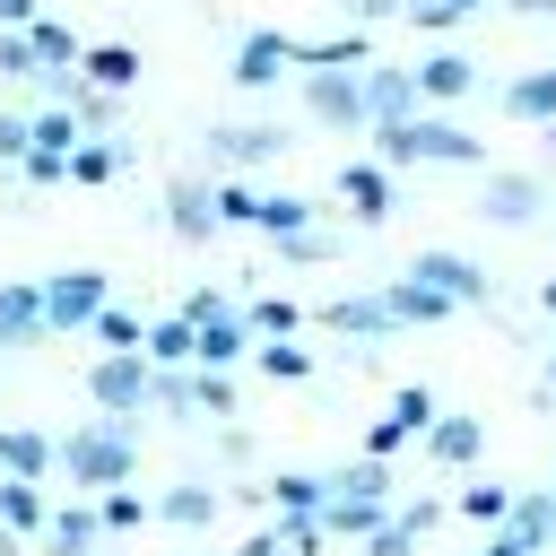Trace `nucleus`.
<instances>
[{"mask_svg": "<svg viewBox=\"0 0 556 556\" xmlns=\"http://www.w3.org/2000/svg\"><path fill=\"white\" fill-rule=\"evenodd\" d=\"M408 547H417V530H400V521H382V530L365 539V556H408Z\"/></svg>", "mask_w": 556, "mask_h": 556, "instance_id": "obj_46", "label": "nucleus"}, {"mask_svg": "<svg viewBox=\"0 0 556 556\" xmlns=\"http://www.w3.org/2000/svg\"><path fill=\"white\" fill-rule=\"evenodd\" d=\"M269 495H278V513H313V521H321V504H330V478H304V469H287V478H269Z\"/></svg>", "mask_w": 556, "mask_h": 556, "instance_id": "obj_30", "label": "nucleus"}, {"mask_svg": "<svg viewBox=\"0 0 556 556\" xmlns=\"http://www.w3.org/2000/svg\"><path fill=\"white\" fill-rule=\"evenodd\" d=\"M35 17H43V9H35V0H0V35H26V26H35Z\"/></svg>", "mask_w": 556, "mask_h": 556, "instance_id": "obj_49", "label": "nucleus"}, {"mask_svg": "<svg viewBox=\"0 0 556 556\" xmlns=\"http://www.w3.org/2000/svg\"><path fill=\"white\" fill-rule=\"evenodd\" d=\"M486 556H530V547H521V539H513V530H504V539H495V547H486Z\"/></svg>", "mask_w": 556, "mask_h": 556, "instance_id": "obj_52", "label": "nucleus"}, {"mask_svg": "<svg viewBox=\"0 0 556 556\" xmlns=\"http://www.w3.org/2000/svg\"><path fill=\"white\" fill-rule=\"evenodd\" d=\"M78 78H87V87H104V96H122V87L139 78V52H130V43H87Z\"/></svg>", "mask_w": 556, "mask_h": 556, "instance_id": "obj_19", "label": "nucleus"}, {"mask_svg": "<svg viewBox=\"0 0 556 556\" xmlns=\"http://www.w3.org/2000/svg\"><path fill=\"white\" fill-rule=\"evenodd\" d=\"M96 339H104V356H139V348H148L139 313H122V304H104V313H96Z\"/></svg>", "mask_w": 556, "mask_h": 556, "instance_id": "obj_31", "label": "nucleus"}, {"mask_svg": "<svg viewBox=\"0 0 556 556\" xmlns=\"http://www.w3.org/2000/svg\"><path fill=\"white\" fill-rule=\"evenodd\" d=\"M278 70H295V35H278V26H252V35H235V87H269Z\"/></svg>", "mask_w": 556, "mask_h": 556, "instance_id": "obj_7", "label": "nucleus"}, {"mask_svg": "<svg viewBox=\"0 0 556 556\" xmlns=\"http://www.w3.org/2000/svg\"><path fill=\"white\" fill-rule=\"evenodd\" d=\"M243 348H252V321H243V313H226V321H208V330H200V365H208V374H226Z\"/></svg>", "mask_w": 556, "mask_h": 556, "instance_id": "obj_25", "label": "nucleus"}, {"mask_svg": "<svg viewBox=\"0 0 556 556\" xmlns=\"http://www.w3.org/2000/svg\"><path fill=\"white\" fill-rule=\"evenodd\" d=\"M339 9H348V26H356V35H374V26H382L391 9H408V0H339Z\"/></svg>", "mask_w": 556, "mask_h": 556, "instance_id": "obj_43", "label": "nucleus"}, {"mask_svg": "<svg viewBox=\"0 0 556 556\" xmlns=\"http://www.w3.org/2000/svg\"><path fill=\"white\" fill-rule=\"evenodd\" d=\"M156 513H165V521H174V530H200V521H208V513H217V495H208V486H174V495H165V504H156Z\"/></svg>", "mask_w": 556, "mask_h": 556, "instance_id": "obj_33", "label": "nucleus"}, {"mask_svg": "<svg viewBox=\"0 0 556 556\" xmlns=\"http://www.w3.org/2000/svg\"><path fill=\"white\" fill-rule=\"evenodd\" d=\"M96 530H104V513H96V504H70V513H52L43 547H52V556H96Z\"/></svg>", "mask_w": 556, "mask_h": 556, "instance_id": "obj_22", "label": "nucleus"}, {"mask_svg": "<svg viewBox=\"0 0 556 556\" xmlns=\"http://www.w3.org/2000/svg\"><path fill=\"white\" fill-rule=\"evenodd\" d=\"M408 9H426V0H408Z\"/></svg>", "mask_w": 556, "mask_h": 556, "instance_id": "obj_59", "label": "nucleus"}, {"mask_svg": "<svg viewBox=\"0 0 556 556\" xmlns=\"http://www.w3.org/2000/svg\"><path fill=\"white\" fill-rule=\"evenodd\" d=\"M408 278H417V287H434V295H452V304H486V269H478V261H460V252H417V261H408Z\"/></svg>", "mask_w": 556, "mask_h": 556, "instance_id": "obj_9", "label": "nucleus"}, {"mask_svg": "<svg viewBox=\"0 0 556 556\" xmlns=\"http://www.w3.org/2000/svg\"><path fill=\"white\" fill-rule=\"evenodd\" d=\"M547 139H556V122H547Z\"/></svg>", "mask_w": 556, "mask_h": 556, "instance_id": "obj_58", "label": "nucleus"}, {"mask_svg": "<svg viewBox=\"0 0 556 556\" xmlns=\"http://www.w3.org/2000/svg\"><path fill=\"white\" fill-rule=\"evenodd\" d=\"M261 217V191H243V182H217V226H252Z\"/></svg>", "mask_w": 556, "mask_h": 556, "instance_id": "obj_35", "label": "nucleus"}, {"mask_svg": "<svg viewBox=\"0 0 556 556\" xmlns=\"http://www.w3.org/2000/svg\"><path fill=\"white\" fill-rule=\"evenodd\" d=\"M0 530H17V539H35V530H52V504L26 486V478H0Z\"/></svg>", "mask_w": 556, "mask_h": 556, "instance_id": "obj_21", "label": "nucleus"}, {"mask_svg": "<svg viewBox=\"0 0 556 556\" xmlns=\"http://www.w3.org/2000/svg\"><path fill=\"white\" fill-rule=\"evenodd\" d=\"M130 165V148H113V139H78V156H70V182H113Z\"/></svg>", "mask_w": 556, "mask_h": 556, "instance_id": "obj_27", "label": "nucleus"}, {"mask_svg": "<svg viewBox=\"0 0 556 556\" xmlns=\"http://www.w3.org/2000/svg\"><path fill=\"white\" fill-rule=\"evenodd\" d=\"M365 113H374V130H382V122H417V113H426L417 70H400V61H365Z\"/></svg>", "mask_w": 556, "mask_h": 556, "instance_id": "obj_6", "label": "nucleus"}, {"mask_svg": "<svg viewBox=\"0 0 556 556\" xmlns=\"http://www.w3.org/2000/svg\"><path fill=\"white\" fill-rule=\"evenodd\" d=\"M130 460H139V452H130V426H113V417H104V426H78V434L61 443L70 486H96V495H113V486L130 478Z\"/></svg>", "mask_w": 556, "mask_h": 556, "instance_id": "obj_2", "label": "nucleus"}, {"mask_svg": "<svg viewBox=\"0 0 556 556\" xmlns=\"http://www.w3.org/2000/svg\"><path fill=\"white\" fill-rule=\"evenodd\" d=\"M252 226H261V235H278V243H287V235H313V200L278 191V200H261V217H252Z\"/></svg>", "mask_w": 556, "mask_h": 556, "instance_id": "obj_28", "label": "nucleus"}, {"mask_svg": "<svg viewBox=\"0 0 556 556\" xmlns=\"http://www.w3.org/2000/svg\"><path fill=\"white\" fill-rule=\"evenodd\" d=\"M261 374H278V382H304V374H313V356H304L295 339H269V348H261Z\"/></svg>", "mask_w": 556, "mask_h": 556, "instance_id": "obj_34", "label": "nucleus"}, {"mask_svg": "<svg viewBox=\"0 0 556 556\" xmlns=\"http://www.w3.org/2000/svg\"><path fill=\"white\" fill-rule=\"evenodd\" d=\"M52 460H61V443H43V434H26V426H0V469H9V478L35 486Z\"/></svg>", "mask_w": 556, "mask_h": 556, "instance_id": "obj_18", "label": "nucleus"}, {"mask_svg": "<svg viewBox=\"0 0 556 556\" xmlns=\"http://www.w3.org/2000/svg\"><path fill=\"white\" fill-rule=\"evenodd\" d=\"M382 304H391V321L408 330V321H452V295H434V287H417V278H391L382 287Z\"/></svg>", "mask_w": 556, "mask_h": 556, "instance_id": "obj_20", "label": "nucleus"}, {"mask_svg": "<svg viewBox=\"0 0 556 556\" xmlns=\"http://www.w3.org/2000/svg\"><path fill=\"white\" fill-rule=\"evenodd\" d=\"M52 321H43V287H26V278H9L0 287V348H26V339H43Z\"/></svg>", "mask_w": 556, "mask_h": 556, "instance_id": "obj_14", "label": "nucleus"}, {"mask_svg": "<svg viewBox=\"0 0 556 556\" xmlns=\"http://www.w3.org/2000/svg\"><path fill=\"white\" fill-rule=\"evenodd\" d=\"M26 130H35V148H43V156H78V139H87V130H78V113H61V104L26 113Z\"/></svg>", "mask_w": 556, "mask_h": 556, "instance_id": "obj_26", "label": "nucleus"}, {"mask_svg": "<svg viewBox=\"0 0 556 556\" xmlns=\"http://www.w3.org/2000/svg\"><path fill=\"white\" fill-rule=\"evenodd\" d=\"M278 261H330V235H287Z\"/></svg>", "mask_w": 556, "mask_h": 556, "instance_id": "obj_47", "label": "nucleus"}, {"mask_svg": "<svg viewBox=\"0 0 556 556\" xmlns=\"http://www.w3.org/2000/svg\"><path fill=\"white\" fill-rule=\"evenodd\" d=\"M0 556H17V530H0Z\"/></svg>", "mask_w": 556, "mask_h": 556, "instance_id": "obj_54", "label": "nucleus"}, {"mask_svg": "<svg viewBox=\"0 0 556 556\" xmlns=\"http://www.w3.org/2000/svg\"><path fill=\"white\" fill-rule=\"evenodd\" d=\"M539 304H547V313H556V278H547V287H539Z\"/></svg>", "mask_w": 556, "mask_h": 556, "instance_id": "obj_55", "label": "nucleus"}, {"mask_svg": "<svg viewBox=\"0 0 556 556\" xmlns=\"http://www.w3.org/2000/svg\"><path fill=\"white\" fill-rule=\"evenodd\" d=\"M148 356H156L165 374H182V356H200V330L174 313V321H156V330H148Z\"/></svg>", "mask_w": 556, "mask_h": 556, "instance_id": "obj_29", "label": "nucleus"}, {"mask_svg": "<svg viewBox=\"0 0 556 556\" xmlns=\"http://www.w3.org/2000/svg\"><path fill=\"white\" fill-rule=\"evenodd\" d=\"M504 113H513V122H556V70L513 78V87H504Z\"/></svg>", "mask_w": 556, "mask_h": 556, "instance_id": "obj_23", "label": "nucleus"}, {"mask_svg": "<svg viewBox=\"0 0 556 556\" xmlns=\"http://www.w3.org/2000/svg\"><path fill=\"white\" fill-rule=\"evenodd\" d=\"M191 408L226 417V408H235V382H226V374H191Z\"/></svg>", "mask_w": 556, "mask_h": 556, "instance_id": "obj_38", "label": "nucleus"}, {"mask_svg": "<svg viewBox=\"0 0 556 556\" xmlns=\"http://www.w3.org/2000/svg\"><path fill=\"white\" fill-rule=\"evenodd\" d=\"M278 148H287L278 122H217V130H208V165H243V174H252V165H269Z\"/></svg>", "mask_w": 556, "mask_h": 556, "instance_id": "obj_8", "label": "nucleus"}, {"mask_svg": "<svg viewBox=\"0 0 556 556\" xmlns=\"http://www.w3.org/2000/svg\"><path fill=\"white\" fill-rule=\"evenodd\" d=\"M400 443H408V426H391V417H382V426H374V434H365V460H391V452H400Z\"/></svg>", "mask_w": 556, "mask_h": 556, "instance_id": "obj_48", "label": "nucleus"}, {"mask_svg": "<svg viewBox=\"0 0 556 556\" xmlns=\"http://www.w3.org/2000/svg\"><path fill=\"white\" fill-rule=\"evenodd\" d=\"M408 17H417V26H426V35H452V26H460V17H469V9H460V0H426V9H408Z\"/></svg>", "mask_w": 556, "mask_h": 556, "instance_id": "obj_40", "label": "nucleus"}, {"mask_svg": "<svg viewBox=\"0 0 556 556\" xmlns=\"http://www.w3.org/2000/svg\"><path fill=\"white\" fill-rule=\"evenodd\" d=\"M547 400H556V348H547Z\"/></svg>", "mask_w": 556, "mask_h": 556, "instance_id": "obj_56", "label": "nucleus"}, {"mask_svg": "<svg viewBox=\"0 0 556 556\" xmlns=\"http://www.w3.org/2000/svg\"><path fill=\"white\" fill-rule=\"evenodd\" d=\"M26 43H35V61H43V70H78V61H87V43H78L61 17H35V26H26Z\"/></svg>", "mask_w": 556, "mask_h": 556, "instance_id": "obj_24", "label": "nucleus"}, {"mask_svg": "<svg viewBox=\"0 0 556 556\" xmlns=\"http://www.w3.org/2000/svg\"><path fill=\"white\" fill-rule=\"evenodd\" d=\"M304 113L330 122V130H374V113H365V70H313V78H304Z\"/></svg>", "mask_w": 556, "mask_h": 556, "instance_id": "obj_4", "label": "nucleus"}, {"mask_svg": "<svg viewBox=\"0 0 556 556\" xmlns=\"http://www.w3.org/2000/svg\"><path fill=\"white\" fill-rule=\"evenodd\" d=\"M434 513H443V504H400V513H391V521H400V530H417V539H426V530H434Z\"/></svg>", "mask_w": 556, "mask_h": 556, "instance_id": "obj_50", "label": "nucleus"}, {"mask_svg": "<svg viewBox=\"0 0 556 556\" xmlns=\"http://www.w3.org/2000/svg\"><path fill=\"white\" fill-rule=\"evenodd\" d=\"M235 556H295V547H287V539H278V530H269V539H243V547H235Z\"/></svg>", "mask_w": 556, "mask_h": 556, "instance_id": "obj_51", "label": "nucleus"}, {"mask_svg": "<svg viewBox=\"0 0 556 556\" xmlns=\"http://www.w3.org/2000/svg\"><path fill=\"white\" fill-rule=\"evenodd\" d=\"M486 148L460 130V122H443V113H417V122H382L374 130V165H478Z\"/></svg>", "mask_w": 556, "mask_h": 556, "instance_id": "obj_1", "label": "nucleus"}, {"mask_svg": "<svg viewBox=\"0 0 556 556\" xmlns=\"http://www.w3.org/2000/svg\"><path fill=\"white\" fill-rule=\"evenodd\" d=\"M504 9H521V17H547V9H556V0H504Z\"/></svg>", "mask_w": 556, "mask_h": 556, "instance_id": "obj_53", "label": "nucleus"}, {"mask_svg": "<svg viewBox=\"0 0 556 556\" xmlns=\"http://www.w3.org/2000/svg\"><path fill=\"white\" fill-rule=\"evenodd\" d=\"M226 313H235V304H226V295H217V287H200V295H191V304H182V321H191V330H208V321H226Z\"/></svg>", "mask_w": 556, "mask_h": 556, "instance_id": "obj_41", "label": "nucleus"}, {"mask_svg": "<svg viewBox=\"0 0 556 556\" xmlns=\"http://www.w3.org/2000/svg\"><path fill=\"white\" fill-rule=\"evenodd\" d=\"M321 321H330V330H348V339H382V330H400L382 295H339V304H321Z\"/></svg>", "mask_w": 556, "mask_h": 556, "instance_id": "obj_16", "label": "nucleus"}, {"mask_svg": "<svg viewBox=\"0 0 556 556\" xmlns=\"http://www.w3.org/2000/svg\"><path fill=\"white\" fill-rule=\"evenodd\" d=\"M478 217H486V226H530V217H539V182H530V174H486Z\"/></svg>", "mask_w": 556, "mask_h": 556, "instance_id": "obj_12", "label": "nucleus"}, {"mask_svg": "<svg viewBox=\"0 0 556 556\" xmlns=\"http://www.w3.org/2000/svg\"><path fill=\"white\" fill-rule=\"evenodd\" d=\"M165 226H174L182 243H208V235H217V191H208V182H165Z\"/></svg>", "mask_w": 556, "mask_h": 556, "instance_id": "obj_13", "label": "nucleus"}, {"mask_svg": "<svg viewBox=\"0 0 556 556\" xmlns=\"http://www.w3.org/2000/svg\"><path fill=\"white\" fill-rule=\"evenodd\" d=\"M96 513H104V530H130V521H139V513H148V504H139V495H122V486H113V495H104V504H96Z\"/></svg>", "mask_w": 556, "mask_h": 556, "instance_id": "obj_45", "label": "nucleus"}, {"mask_svg": "<svg viewBox=\"0 0 556 556\" xmlns=\"http://www.w3.org/2000/svg\"><path fill=\"white\" fill-rule=\"evenodd\" d=\"M426 452H434L443 469H469V460L486 452V426H478V417H434V426H426Z\"/></svg>", "mask_w": 556, "mask_h": 556, "instance_id": "obj_15", "label": "nucleus"}, {"mask_svg": "<svg viewBox=\"0 0 556 556\" xmlns=\"http://www.w3.org/2000/svg\"><path fill=\"white\" fill-rule=\"evenodd\" d=\"M243 321H252L261 339H295V321H304V313H295L287 295H252V304H243Z\"/></svg>", "mask_w": 556, "mask_h": 556, "instance_id": "obj_32", "label": "nucleus"}, {"mask_svg": "<svg viewBox=\"0 0 556 556\" xmlns=\"http://www.w3.org/2000/svg\"><path fill=\"white\" fill-rule=\"evenodd\" d=\"M460 9H486V0H460Z\"/></svg>", "mask_w": 556, "mask_h": 556, "instance_id": "obj_57", "label": "nucleus"}, {"mask_svg": "<svg viewBox=\"0 0 556 556\" xmlns=\"http://www.w3.org/2000/svg\"><path fill=\"white\" fill-rule=\"evenodd\" d=\"M0 78H26V87L43 78V61H35V43H26V35H0Z\"/></svg>", "mask_w": 556, "mask_h": 556, "instance_id": "obj_37", "label": "nucleus"}, {"mask_svg": "<svg viewBox=\"0 0 556 556\" xmlns=\"http://www.w3.org/2000/svg\"><path fill=\"white\" fill-rule=\"evenodd\" d=\"M339 191H348V208H356L365 226H382V217L400 208V182H391V165H374V156H365V165H348V174H339Z\"/></svg>", "mask_w": 556, "mask_h": 556, "instance_id": "obj_11", "label": "nucleus"}, {"mask_svg": "<svg viewBox=\"0 0 556 556\" xmlns=\"http://www.w3.org/2000/svg\"><path fill=\"white\" fill-rule=\"evenodd\" d=\"M469 87H478V61H469L460 43H443V52L417 61V96H426V104H460Z\"/></svg>", "mask_w": 556, "mask_h": 556, "instance_id": "obj_10", "label": "nucleus"}, {"mask_svg": "<svg viewBox=\"0 0 556 556\" xmlns=\"http://www.w3.org/2000/svg\"><path fill=\"white\" fill-rule=\"evenodd\" d=\"M26 148H35V130H26V113H0V156H9V165H26Z\"/></svg>", "mask_w": 556, "mask_h": 556, "instance_id": "obj_42", "label": "nucleus"}, {"mask_svg": "<svg viewBox=\"0 0 556 556\" xmlns=\"http://www.w3.org/2000/svg\"><path fill=\"white\" fill-rule=\"evenodd\" d=\"M87 400H96L113 426H130V417L156 400V374H148V356H96V374H87Z\"/></svg>", "mask_w": 556, "mask_h": 556, "instance_id": "obj_3", "label": "nucleus"}, {"mask_svg": "<svg viewBox=\"0 0 556 556\" xmlns=\"http://www.w3.org/2000/svg\"><path fill=\"white\" fill-rule=\"evenodd\" d=\"M391 426H408V434H426V426H434V391H417V382H408V391L391 400Z\"/></svg>", "mask_w": 556, "mask_h": 556, "instance_id": "obj_36", "label": "nucleus"}, {"mask_svg": "<svg viewBox=\"0 0 556 556\" xmlns=\"http://www.w3.org/2000/svg\"><path fill=\"white\" fill-rule=\"evenodd\" d=\"M96 313H104V269H61V278H43V321H52V330H96Z\"/></svg>", "mask_w": 556, "mask_h": 556, "instance_id": "obj_5", "label": "nucleus"}, {"mask_svg": "<svg viewBox=\"0 0 556 556\" xmlns=\"http://www.w3.org/2000/svg\"><path fill=\"white\" fill-rule=\"evenodd\" d=\"M504 530H513V539L539 556V547L556 539V486H530V495H513V521H504Z\"/></svg>", "mask_w": 556, "mask_h": 556, "instance_id": "obj_17", "label": "nucleus"}, {"mask_svg": "<svg viewBox=\"0 0 556 556\" xmlns=\"http://www.w3.org/2000/svg\"><path fill=\"white\" fill-rule=\"evenodd\" d=\"M460 513H469V521H513V495H504V486H469Z\"/></svg>", "mask_w": 556, "mask_h": 556, "instance_id": "obj_39", "label": "nucleus"}, {"mask_svg": "<svg viewBox=\"0 0 556 556\" xmlns=\"http://www.w3.org/2000/svg\"><path fill=\"white\" fill-rule=\"evenodd\" d=\"M26 182H70V156H43V148H26V165H17Z\"/></svg>", "mask_w": 556, "mask_h": 556, "instance_id": "obj_44", "label": "nucleus"}]
</instances>
